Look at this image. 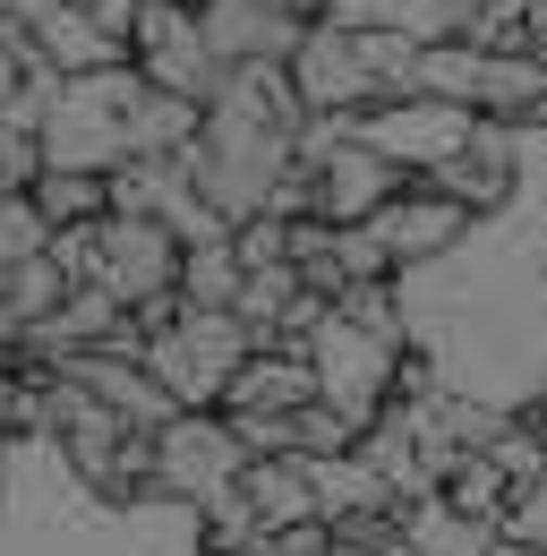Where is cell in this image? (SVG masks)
I'll list each match as a JSON object with an SVG mask.
<instances>
[{"label": "cell", "mask_w": 547, "mask_h": 556, "mask_svg": "<svg viewBox=\"0 0 547 556\" xmlns=\"http://www.w3.org/2000/svg\"><path fill=\"white\" fill-rule=\"evenodd\" d=\"M308 172H317V223H334V231H359V223H377V214H385V206H394V198L410 189L403 172H394L385 154H368V146L351 138V129H342V138L326 146L317 163H308Z\"/></svg>", "instance_id": "cell-11"}, {"label": "cell", "mask_w": 547, "mask_h": 556, "mask_svg": "<svg viewBox=\"0 0 547 556\" xmlns=\"http://www.w3.org/2000/svg\"><path fill=\"white\" fill-rule=\"evenodd\" d=\"M240 291H249V266L231 240H205L180 257V308H214V317H240Z\"/></svg>", "instance_id": "cell-17"}, {"label": "cell", "mask_w": 547, "mask_h": 556, "mask_svg": "<svg viewBox=\"0 0 547 556\" xmlns=\"http://www.w3.org/2000/svg\"><path fill=\"white\" fill-rule=\"evenodd\" d=\"M180 231H163L154 214H112L103 223V266H94V291H112L120 308H154V300H180Z\"/></svg>", "instance_id": "cell-9"}, {"label": "cell", "mask_w": 547, "mask_h": 556, "mask_svg": "<svg viewBox=\"0 0 547 556\" xmlns=\"http://www.w3.org/2000/svg\"><path fill=\"white\" fill-rule=\"evenodd\" d=\"M291 94L308 103V121H359V112H377L385 86H377V61H368V35L308 26V43L291 61Z\"/></svg>", "instance_id": "cell-8"}, {"label": "cell", "mask_w": 547, "mask_h": 556, "mask_svg": "<svg viewBox=\"0 0 547 556\" xmlns=\"http://www.w3.org/2000/svg\"><path fill=\"white\" fill-rule=\"evenodd\" d=\"M479 70H487L479 43H428V52H419V94H428V103L479 112Z\"/></svg>", "instance_id": "cell-20"}, {"label": "cell", "mask_w": 547, "mask_h": 556, "mask_svg": "<svg viewBox=\"0 0 547 556\" xmlns=\"http://www.w3.org/2000/svg\"><path fill=\"white\" fill-rule=\"evenodd\" d=\"M68 9H77L86 26H103L112 43H129V35H137V17H145V0H68Z\"/></svg>", "instance_id": "cell-24"}, {"label": "cell", "mask_w": 547, "mask_h": 556, "mask_svg": "<svg viewBox=\"0 0 547 556\" xmlns=\"http://www.w3.org/2000/svg\"><path fill=\"white\" fill-rule=\"evenodd\" d=\"M496 556H539V548H513V540H496Z\"/></svg>", "instance_id": "cell-29"}, {"label": "cell", "mask_w": 547, "mask_h": 556, "mask_svg": "<svg viewBox=\"0 0 547 556\" xmlns=\"http://www.w3.org/2000/svg\"><path fill=\"white\" fill-rule=\"evenodd\" d=\"M61 377H77V386H86V394H94L103 412L120 419L129 437H163V428L180 419V403L163 394V377H154L145 359H103V351H94V359H77V368H61Z\"/></svg>", "instance_id": "cell-13"}, {"label": "cell", "mask_w": 547, "mask_h": 556, "mask_svg": "<svg viewBox=\"0 0 547 556\" xmlns=\"http://www.w3.org/2000/svg\"><path fill=\"white\" fill-rule=\"evenodd\" d=\"M205 43H214L222 70H291L300 43H308V17H282V9H257V0H214Z\"/></svg>", "instance_id": "cell-12"}, {"label": "cell", "mask_w": 547, "mask_h": 556, "mask_svg": "<svg viewBox=\"0 0 547 556\" xmlns=\"http://www.w3.org/2000/svg\"><path fill=\"white\" fill-rule=\"evenodd\" d=\"M52 249V231H43V214L26 189H0V266H26V257H43Z\"/></svg>", "instance_id": "cell-21"}, {"label": "cell", "mask_w": 547, "mask_h": 556, "mask_svg": "<svg viewBox=\"0 0 547 556\" xmlns=\"http://www.w3.org/2000/svg\"><path fill=\"white\" fill-rule=\"evenodd\" d=\"M496 540H513V548H539V556H547V480L513 496V514H505V531H496Z\"/></svg>", "instance_id": "cell-23"}, {"label": "cell", "mask_w": 547, "mask_h": 556, "mask_svg": "<svg viewBox=\"0 0 547 556\" xmlns=\"http://www.w3.org/2000/svg\"><path fill=\"white\" fill-rule=\"evenodd\" d=\"M403 522H410V556H496V531H487V522H462L445 496L403 505Z\"/></svg>", "instance_id": "cell-19"}, {"label": "cell", "mask_w": 547, "mask_h": 556, "mask_svg": "<svg viewBox=\"0 0 547 556\" xmlns=\"http://www.w3.org/2000/svg\"><path fill=\"white\" fill-rule=\"evenodd\" d=\"M26 198H35V214H43L52 240H61V231H94V223H112V180H94V172H43Z\"/></svg>", "instance_id": "cell-16"}, {"label": "cell", "mask_w": 547, "mask_h": 556, "mask_svg": "<svg viewBox=\"0 0 547 556\" xmlns=\"http://www.w3.org/2000/svg\"><path fill=\"white\" fill-rule=\"evenodd\" d=\"M52 9H68V0H0V17H26V26H43Z\"/></svg>", "instance_id": "cell-25"}, {"label": "cell", "mask_w": 547, "mask_h": 556, "mask_svg": "<svg viewBox=\"0 0 547 556\" xmlns=\"http://www.w3.org/2000/svg\"><path fill=\"white\" fill-rule=\"evenodd\" d=\"M351 138L368 146V154H385L403 180H428V172H445V163L479 138V112L410 94V103H377V112H359V121H351Z\"/></svg>", "instance_id": "cell-7"}, {"label": "cell", "mask_w": 547, "mask_h": 556, "mask_svg": "<svg viewBox=\"0 0 547 556\" xmlns=\"http://www.w3.org/2000/svg\"><path fill=\"white\" fill-rule=\"evenodd\" d=\"M368 231L385 240L394 275H428V266L462 257V249L479 240V223H471V214H462V206H445V198H436V189H419V180H410V189H403V198H394L385 214H377Z\"/></svg>", "instance_id": "cell-10"}, {"label": "cell", "mask_w": 547, "mask_h": 556, "mask_svg": "<svg viewBox=\"0 0 547 556\" xmlns=\"http://www.w3.org/2000/svg\"><path fill=\"white\" fill-rule=\"evenodd\" d=\"M0 496H9V445H0Z\"/></svg>", "instance_id": "cell-30"}, {"label": "cell", "mask_w": 547, "mask_h": 556, "mask_svg": "<svg viewBox=\"0 0 547 556\" xmlns=\"http://www.w3.org/2000/svg\"><path fill=\"white\" fill-rule=\"evenodd\" d=\"M35 180H43V146H35V129H17L0 112V189H35Z\"/></svg>", "instance_id": "cell-22"}, {"label": "cell", "mask_w": 547, "mask_h": 556, "mask_svg": "<svg viewBox=\"0 0 547 556\" xmlns=\"http://www.w3.org/2000/svg\"><path fill=\"white\" fill-rule=\"evenodd\" d=\"M249 463H257V454L240 445V428L222 412H180L154 437V496H171V505H189V514H214V505L240 496Z\"/></svg>", "instance_id": "cell-5"}, {"label": "cell", "mask_w": 547, "mask_h": 556, "mask_svg": "<svg viewBox=\"0 0 547 556\" xmlns=\"http://www.w3.org/2000/svg\"><path fill=\"white\" fill-rule=\"evenodd\" d=\"M249 359H257L249 317H214V308H180V326L145 343V368L163 377V394L180 412H222V394L240 386Z\"/></svg>", "instance_id": "cell-4"}, {"label": "cell", "mask_w": 547, "mask_h": 556, "mask_svg": "<svg viewBox=\"0 0 547 556\" xmlns=\"http://www.w3.org/2000/svg\"><path fill=\"white\" fill-rule=\"evenodd\" d=\"M240 505L257 514V531H300V522H326L317 514V471L300 463V454H274V463H249V480H240Z\"/></svg>", "instance_id": "cell-15"}, {"label": "cell", "mask_w": 547, "mask_h": 556, "mask_svg": "<svg viewBox=\"0 0 547 556\" xmlns=\"http://www.w3.org/2000/svg\"><path fill=\"white\" fill-rule=\"evenodd\" d=\"M522 419H531V437H539V454H547V403H531Z\"/></svg>", "instance_id": "cell-28"}, {"label": "cell", "mask_w": 547, "mask_h": 556, "mask_svg": "<svg viewBox=\"0 0 547 556\" xmlns=\"http://www.w3.org/2000/svg\"><path fill=\"white\" fill-rule=\"evenodd\" d=\"M308 403H317L308 351H257V359L240 368V386L222 394V419H231V428H257V419H300Z\"/></svg>", "instance_id": "cell-14"}, {"label": "cell", "mask_w": 547, "mask_h": 556, "mask_svg": "<svg viewBox=\"0 0 547 556\" xmlns=\"http://www.w3.org/2000/svg\"><path fill=\"white\" fill-rule=\"evenodd\" d=\"M137 94L145 77L137 70H103V77H61V94L43 103L35 121V146H43V172H129L137 163Z\"/></svg>", "instance_id": "cell-3"}, {"label": "cell", "mask_w": 547, "mask_h": 556, "mask_svg": "<svg viewBox=\"0 0 547 556\" xmlns=\"http://www.w3.org/2000/svg\"><path fill=\"white\" fill-rule=\"evenodd\" d=\"M257 9H282V17H308L317 26V0H257Z\"/></svg>", "instance_id": "cell-27"}, {"label": "cell", "mask_w": 547, "mask_h": 556, "mask_svg": "<svg viewBox=\"0 0 547 556\" xmlns=\"http://www.w3.org/2000/svg\"><path fill=\"white\" fill-rule=\"evenodd\" d=\"M17 86H26V70H17V61H9V52H0V112H9V103H17Z\"/></svg>", "instance_id": "cell-26"}, {"label": "cell", "mask_w": 547, "mask_h": 556, "mask_svg": "<svg viewBox=\"0 0 547 556\" xmlns=\"http://www.w3.org/2000/svg\"><path fill=\"white\" fill-rule=\"evenodd\" d=\"M308 103L291 94V70H240L222 86V103L205 112L198 146H189V180H198V198L231 231L240 223H257L274 214L282 198V180L291 172H308Z\"/></svg>", "instance_id": "cell-2"}, {"label": "cell", "mask_w": 547, "mask_h": 556, "mask_svg": "<svg viewBox=\"0 0 547 556\" xmlns=\"http://www.w3.org/2000/svg\"><path fill=\"white\" fill-rule=\"evenodd\" d=\"M462 522H487V531H505V514H513V496H522V480L496 463V454H471V463H454V480L436 488Z\"/></svg>", "instance_id": "cell-18"}, {"label": "cell", "mask_w": 547, "mask_h": 556, "mask_svg": "<svg viewBox=\"0 0 547 556\" xmlns=\"http://www.w3.org/2000/svg\"><path fill=\"white\" fill-rule=\"evenodd\" d=\"M129 70L145 77L154 94H180V103H198V112H214L222 86L240 77V70L214 61L205 9H180V0H145V17H137V35H129Z\"/></svg>", "instance_id": "cell-6"}, {"label": "cell", "mask_w": 547, "mask_h": 556, "mask_svg": "<svg viewBox=\"0 0 547 556\" xmlns=\"http://www.w3.org/2000/svg\"><path fill=\"white\" fill-rule=\"evenodd\" d=\"M0 556H205V514L171 505V496L103 505L61 463V445H9Z\"/></svg>", "instance_id": "cell-1"}, {"label": "cell", "mask_w": 547, "mask_h": 556, "mask_svg": "<svg viewBox=\"0 0 547 556\" xmlns=\"http://www.w3.org/2000/svg\"><path fill=\"white\" fill-rule=\"evenodd\" d=\"M180 9H214V0H180Z\"/></svg>", "instance_id": "cell-31"}]
</instances>
